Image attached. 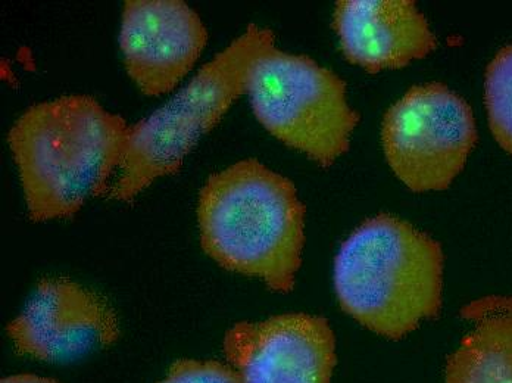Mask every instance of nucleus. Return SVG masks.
Wrapping results in <instances>:
<instances>
[{"label": "nucleus", "instance_id": "1", "mask_svg": "<svg viewBox=\"0 0 512 383\" xmlns=\"http://www.w3.org/2000/svg\"><path fill=\"white\" fill-rule=\"evenodd\" d=\"M128 132L121 115L90 96H62L28 108L8 143L30 219H70L87 199L108 191L123 164Z\"/></svg>", "mask_w": 512, "mask_h": 383}, {"label": "nucleus", "instance_id": "2", "mask_svg": "<svg viewBox=\"0 0 512 383\" xmlns=\"http://www.w3.org/2000/svg\"><path fill=\"white\" fill-rule=\"evenodd\" d=\"M201 245L224 269L292 291L305 245V207L295 185L256 160L206 180L198 204Z\"/></svg>", "mask_w": 512, "mask_h": 383}, {"label": "nucleus", "instance_id": "3", "mask_svg": "<svg viewBox=\"0 0 512 383\" xmlns=\"http://www.w3.org/2000/svg\"><path fill=\"white\" fill-rule=\"evenodd\" d=\"M442 247L389 214L365 220L334 261L340 307L365 328L401 339L442 308Z\"/></svg>", "mask_w": 512, "mask_h": 383}, {"label": "nucleus", "instance_id": "4", "mask_svg": "<svg viewBox=\"0 0 512 383\" xmlns=\"http://www.w3.org/2000/svg\"><path fill=\"white\" fill-rule=\"evenodd\" d=\"M273 45V31L251 24L168 104L130 126L121 174L109 192L111 198L133 201L159 177L176 174L198 140L246 93L252 64Z\"/></svg>", "mask_w": 512, "mask_h": 383}, {"label": "nucleus", "instance_id": "5", "mask_svg": "<svg viewBox=\"0 0 512 383\" xmlns=\"http://www.w3.org/2000/svg\"><path fill=\"white\" fill-rule=\"evenodd\" d=\"M246 93L271 135L321 167L348 151L359 114L346 102L345 82L308 56L270 46L252 64Z\"/></svg>", "mask_w": 512, "mask_h": 383}, {"label": "nucleus", "instance_id": "6", "mask_svg": "<svg viewBox=\"0 0 512 383\" xmlns=\"http://www.w3.org/2000/svg\"><path fill=\"white\" fill-rule=\"evenodd\" d=\"M477 139L470 105L442 83L411 87L384 115L387 163L414 192L448 189Z\"/></svg>", "mask_w": 512, "mask_h": 383}, {"label": "nucleus", "instance_id": "7", "mask_svg": "<svg viewBox=\"0 0 512 383\" xmlns=\"http://www.w3.org/2000/svg\"><path fill=\"white\" fill-rule=\"evenodd\" d=\"M224 354L242 383H330L337 363L329 322L305 313L237 323Z\"/></svg>", "mask_w": 512, "mask_h": 383}, {"label": "nucleus", "instance_id": "8", "mask_svg": "<svg viewBox=\"0 0 512 383\" xmlns=\"http://www.w3.org/2000/svg\"><path fill=\"white\" fill-rule=\"evenodd\" d=\"M6 332L24 356L70 361L114 344L120 325L101 295L70 279H45Z\"/></svg>", "mask_w": 512, "mask_h": 383}, {"label": "nucleus", "instance_id": "9", "mask_svg": "<svg viewBox=\"0 0 512 383\" xmlns=\"http://www.w3.org/2000/svg\"><path fill=\"white\" fill-rule=\"evenodd\" d=\"M208 43L201 17L180 0H127L120 46L128 76L145 95L171 92Z\"/></svg>", "mask_w": 512, "mask_h": 383}, {"label": "nucleus", "instance_id": "10", "mask_svg": "<svg viewBox=\"0 0 512 383\" xmlns=\"http://www.w3.org/2000/svg\"><path fill=\"white\" fill-rule=\"evenodd\" d=\"M334 28L346 59L368 73L405 67L437 46L412 0H342L334 11Z\"/></svg>", "mask_w": 512, "mask_h": 383}, {"label": "nucleus", "instance_id": "11", "mask_svg": "<svg viewBox=\"0 0 512 383\" xmlns=\"http://www.w3.org/2000/svg\"><path fill=\"white\" fill-rule=\"evenodd\" d=\"M460 314L473 328L449 356L445 383H512V295L468 302Z\"/></svg>", "mask_w": 512, "mask_h": 383}, {"label": "nucleus", "instance_id": "12", "mask_svg": "<svg viewBox=\"0 0 512 383\" xmlns=\"http://www.w3.org/2000/svg\"><path fill=\"white\" fill-rule=\"evenodd\" d=\"M485 102L493 137L512 155V45L501 49L487 67Z\"/></svg>", "mask_w": 512, "mask_h": 383}, {"label": "nucleus", "instance_id": "13", "mask_svg": "<svg viewBox=\"0 0 512 383\" xmlns=\"http://www.w3.org/2000/svg\"><path fill=\"white\" fill-rule=\"evenodd\" d=\"M158 383H242L236 370L208 360H179L171 366L170 372Z\"/></svg>", "mask_w": 512, "mask_h": 383}, {"label": "nucleus", "instance_id": "14", "mask_svg": "<svg viewBox=\"0 0 512 383\" xmlns=\"http://www.w3.org/2000/svg\"><path fill=\"white\" fill-rule=\"evenodd\" d=\"M0 383H59L58 381H53V379L48 378H39V376L34 375H14L9 376V378L2 379Z\"/></svg>", "mask_w": 512, "mask_h": 383}]
</instances>
